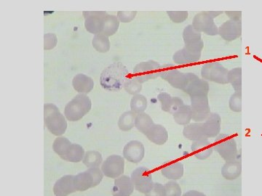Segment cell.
<instances>
[{
  "label": "cell",
  "instance_id": "cell-45",
  "mask_svg": "<svg viewBox=\"0 0 262 196\" xmlns=\"http://www.w3.org/2000/svg\"><path fill=\"white\" fill-rule=\"evenodd\" d=\"M145 196H166V190L165 185L158 182H155L152 188Z\"/></svg>",
  "mask_w": 262,
  "mask_h": 196
},
{
  "label": "cell",
  "instance_id": "cell-33",
  "mask_svg": "<svg viewBox=\"0 0 262 196\" xmlns=\"http://www.w3.org/2000/svg\"><path fill=\"white\" fill-rule=\"evenodd\" d=\"M72 144L67 137H58L53 142V150L62 159H63L68 154Z\"/></svg>",
  "mask_w": 262,
  "mask_h": 196
},
{
  "label": "cell",
  "instance_id": "cell-47",
  "mask_svg": "<svg viewBox=\"0 0 262 196\" xmlns=\"http://www.w3.org/2000/svg\"><path fill=\"white\" fill-rule=\"evenodd\" d=\"M225 13L229 20L233 21H241L242 18V11H225Z\"/></svg>",
  "mask_w": 262,
  "mask_h": 196
},
{
  "label": "cell",
  "instance_id": "cell-31",
  "mask_svg": "<svg viewBox=\"0 0 262 196\" xmlns=\"http://www.w3.org/2000/svg\"><path fill=\"white\" fill-rule=\"evenodd\" d=\"M120 22L117 18V15H107L104 19L103 32L107 37L115 35L120 28Z\"/></svg>",
  "mask_w": 262,
  "mask_h": 196
},
{
  "label": "cell",
  "instance_id": "cell-15",
  "mask_svg": "<svg viewBox=\"0 0 262 196\" xmlns=\"http://www.w3.org/2000/svg\"><path fill=\"white\" fill-rule=\"evenodd\" d=\"M219 35L227 42H233L242 35L241 21L227 20L219 27Z\"/></svg>",
  "mask_w": 262,
  "mask_h": 196
},
{
  "label": "cell",
  "instance_id": "cell-26",
  "mask_svg": "<svg viewBox=\"0 0 262 196\" xmlns=\"http://www.w3.org/2000/svg\"><path fill=\"white\" fill-rule=\"evenodd\" d=\"M184 168L182 162H176L162 168L161 174L169 180H180L184 175Z\"/></svg>",
  "mask_w": 262,
  "mask_h": 196
},
{
  "label": "cell",
  "instance_id": "cell-38",
  "mask_svg": "<svg viewBox=\"0 0 262 196\" xmlns=\"http://www.w3.org/2000/svg\"><path fill=\"white\" fill-rule=\"evenodd\" d=\"M123 88L125 92L131 95H136V94H140L141 89H142V84L139 83L134 77L127 79L124 82Z\"/></svg>",
  "mask_w": 262,
  "mask_h": 196
},
{
  "label": "cell",
  "instance_id": "cell-27",
  "mask_svg": "<svg viewBox=\"0 0 262 196\" xmlns=\"http://www.w3.org/2000/svg\"><path fill=\"white\" fill-rule=\"evenodd\" d=\"M174 121L179 125L187 126L191 123L192 120V108L190 105H185L182 106L177 113L173 115Z\"/></svg>",
  "mask_w": 262,
  "mask_h": 196
},
{
  "label": "cell",
  "instance_id": "cell-40",
  "mask_svg": "<svg viewBox=\"0 0 262 196\" xmlns=\"http://www.w3.org/2000/svg\"><path fill=\"white\" fill-rule=\"evenodd\" d=\"M158 100L161 104V108L165 112L170 113L173 104V97L167 92H160L158 95Z\"/></svg>",
  "mask_w": 262,
  "mask_h": 196
},
{
  "label": "cell",
  "instance_id": "cell-39",
  "mask_svg": "<svg viewBox=\"0 0 262 196\" xmlns=\"http://www.w3.org/2000/svg\"><path fill=\"white\" fill-rule=\"evenodd\" d=\"M229 107L231 111L235 113L242 111V93L234 92L231 95L229 100Z\"/></svg>",
  "mask_w": 262,
  "mask_h": 196
},
{
  "label": "cell",
  "instance_id": "cell-49",
  "mask_svg": "<svg viewBox=\"0 0 262 196\" xmlns=\"http://www.w3.org/2000/svg\"><path fill=\"white\" fill-rule=\"evenodd\" d=\"M206 13H208V14L212 18L214 19L215 18H217V17L220 16L221 15L223 14L224 12L217 11V10H215V11H213V10H211V11H206Z\"/></svg>",
  "mask_w": 262,
  "mask_h": 196
},
{
  "label": "cell",
  "instance_id": "cell-12",
  "mask_svg": "<svg viewBox=\"0 0 262 196\" xmlns=\"http://www.w3.org/2000/svg\"><path fill=\"white\" fill-rule=\"evenodd\" d=\"M101 170L108 178H120L125 171V159L119 155H112L103 161Z\"/></svg>",
  "mask_w": 262,
  "mask_h": 196
},
{
  "label": "cell",
  "instance_id": "cell-4",
  "mask_svg": "<svg viewBox=\"0 0 262 196\" xmlns=\"http://www.w3.org/2000/svg\"><path fill=\"white\" fill-rule=\"evenodd\" d=\"M92 102L87 94H79L66 105L64 116L68 121H80L91 111Z\"/></svg>",
  "mask_w": 262,
  "mask_h": 196
},
{
  "label": "cell",
  "instance_id": "cell-24",
  "mask_svg": "<svg viewBox=\"0 0 262 196\" xmlns=\"http://www.w3.org/2000/svg\"><path fill=\"white\" fill-rule=\"evenodd\" d=\"M74 184L77 191H85L94 187V178L91 173L87 169L83 173L75 175Z\"/></svg>",
  "mask_w": 262,
  "mask_h": 196
},
{
  "label": "cell",
  "instance_id": "cell-34",
  "mask_svg": "<svg viewBox=\"0 0 262 196\" xmlns=\"http://www.w3.org/2000/svg\"><path fill=\"white\" fill-rule=\"evenodd\" d=\"M228 83L232 85L235 92H241L242 91V68L241 67L232 68L229 70L227 76Z\"/></svg>",
  "mask_w": 262,
  "mask_h": 196
},
{
  "label": "cell",
  "instance_id": "cell-29",
  "mask_svg": "<svg viewBox=\"0 0 262 196\" xmlns=\"http://www.w3.org/2000/svg\"><path fill=\"white\" fill-rule=\"evenodd\" d=\"M93 47L100 53H106L110 51L111 44L110 39L103 33L94 35L92 39Z\"/></svg>",
  "mask_w": 262,
  "mask_h": 196
},
{
  "label": "cell",
  "instance_id": "cell-6",
  "mask_svg": "<svg viewBox=\"0 0 262 196\" xmlns=\"http://www.w3.org/2000/svg\"><path fill=\"white\" fill-rule=\"evenodd\" d=\"M163 65H160L158 62L151 61L141 62L134 67L133 70L134 77L141 84L155 80L160 77Z\"/></svg>",
  "mask_w": 262,
  "mask_h": 196
},
{
  "label": "cell",
  "instance_id": "cell-13",
  "mask_svg": "<svg viewBox=\"0 0 262 196\" xmlns=\"http://www.w3.org/2000/svg\"><path fill=\"white\" fill-rule=\"evenodd\" d=\"M84 28L88 32L96 34L102 33L104 19L108 13L106 11H83Z\"/></svg>",
  "mask_w": 262,
  "mask_h": 196
},
{
  "label": "cell",
  "instance_id": "cell-41",
  "mask_svg": "<svg viewBox=\"0 0 262 196\" xmlns=\"http://www.w3.org/2000/svg\"><path fill=\"white\" fill-rule=\"evenodd\" d=\"M164 185L166 190V196H182V187L175 180H169Z\"/></svg>",
  "mask_w": 262,
  "mask_h": 196
},
{
  "label": "cell",
  "instance_id": "cell-1",
  "mask_svg": "<svg viewBox=\"0 0 262 196\" xmlns=\"http://www.w3.org/2000/svg\"><path fill=\"white\" fill-rule=\"evenodd\" d=\"M127 74L126 67L120 62L112 63L101 72L100 85L108 92H118L123 87Z\"/></svg>",
  "mask_w": 262,
  "mask_h": 196
},
{
  "label": "cell",
  "instance_id": "cell-7",
  "mask_svg": "<svg viewBox=\"0 0 262 196\" xmlns=\"http://www.w3.org/2000/svg\"><path fill=\"white\" fill-rule=\"evenodd\" d=\"M204 48V42L185 45L182 49L176 52L173 56V61L177 65H186L199 61L201 58L202 51Z\"/></svg>",
  "mask_w": 262,
  "mask_h": 196
},
{
  "label": "cell",
  "instance_id": "cell-46",
  "mask_svg": "<svg viewBox=\"0 0 262 196\" xmlns=\"http://www.w3.org/2000/svg\"><path fill=\"white\" fill-rule=\"evenodd\" d=\"M88 170L92 175L93 178H94V187L98 186L103 178V173L102 170L100 169L98 167L96 168H89Z\"/></svg>",
  "mask_w": 262,
  "mask_h": 196
},
{
  "label": "cell",
  "instance_id": "cell-2",
  "mask_svg": "<svg viewBox=\"0 0 262 196\" xmlns=\"http://www.w3.org/2000/svg\"><path fill=\"white\" fill-rule=\"evenodd\" d=\"M170 67H173V65H163V70L160 71V77L173 88L180 89L185 92L189 85L199 79L195 74L184 73L178 69L170 68Z\"/></svg>",
  "mask_w": 262,
  "mask_h": 196
},
{
  "label": "cell",
  "instance_id": "cell-44",
  "mask_svg": "<svg viewBox=\"0 0 262 196\" xmlns=\"http://www.w3.org/2000/svg\"><path fill=\"white\" fill-rule=\"evenodd\" d=\"M137 15L136 11H118L117 17L121 23H130Z\"/></svg>",
  "mask_w": 262,
  "mask_h": 196
},
{
  "label": "cell",
  "instance_id": "cell-20",
  "mask_svg": "<svg viewBox=\"0 0 262 196\" xmlns=\"http://www.w3.org/2000/svg\"><path fill=\"white\" fill-rule=\"evenodd\" d=\"M191 151L196 159L204 161L211 157L214 150L211 142L206 140L193 142L191 145Z\"/></svg>",
  "mask_w": 262,
  "mask_h": 196
},
{
  "label": "cell",
  "instance_id": "cell-48",
  "mask_svg": "<svg viewBox=\"0 0 262 196\" xmlns=\"http://www.w3.org/2000/svg\"><path fill=\"white\" fill-rule=\"evenodd\" d=\"M182 196H206L203 192L198 191V190H189L183 194Z\"/></svg>",
  "mask_w": 262,
  "mask_h": 196
},
{
  "label": "cell",
  "instance_id": "cell-35",
  "mask_svg": "<svg viewBox=\"0 0 262 196\" xmlns=\"http://www.w3.org/2000/svg\"><path fill=\"white\" fill-rule=\"evenodd\" d=\"M85 155L84 150L79 144H72L68 154L63 160L69 161V162L79 163L83 160Z\"/></svg>",
  "mask_w": 262,
  "mask_h": 196
},
{
  "label": "cell",
  "instance_id": "cell-14",
  "mask_svg": "<svg viewBox=\"0 0 262 196\" xmlns=\"http://www.w3.org/2000/svg\"><path fill=\"white\" fill-rule=\"evenodd\" d=\"M145 156V148L140 141L131 140L123 149V157L129 162L139 163Z\"/></svg>",
  "mask_w": 262,
  "mask_h": 196
},
{
  "label": "cell",
  "instance_id": "cell-22",
  "mask_svg": "<svg viewBox=\"0 0 262 196\" xmlns=\"http://www.w3.org/2000/svg\"><path fill=\"white\" fill-rule=\"evenodd\" d=\"M146 137L155 145H163L168 140L169 135L165 127L155 124L146 134Z\"/></svg>",
  "mask_w": 262,
  "mask_h": 196
},
{
  "label": "cell",
  "instance_id": "cell-3",
  "mask_svg": "<svg viewBox=\"0 0 262 196\" xmlns=\"http://www.w3.org/2000/svg\"><path fill=\"white\" fill-rule=\"evenodd\" d=\"M44 121L49 132L53 135H63L67 130V121L56 105L46 103L44 105Z\"/></svg>",
  "mask_w": 262,
  "mask_h": 196
},
{
  "label": "cell",
  "instance_id": "cell-42",
  "mask_svg": "<svg viewBox=\"0 0 262 196\" xmlns=\"http://www.w3.org/2000/svg\"><path fill=\"white\" fill-rule=\"evenodd\" d=\"M166 13L170 20L175 23H184L189 16L187 11H167Z\"/></svg>",
  "mask_w": 262,
  "mask_h": 196
},
{
  "label": "cell",
  "instance_id": "cell-43",
  "mask_svg": "<svg viewBox=\"0 0 262 196\" xmlns=\"http://www.w3.org/2000/svg\"><path fill=\"white\" fill-rule=\"evenodd\" d=\"M58 44V37L53 33H48L44 35V50L51 51L56 47Z\"/></svg>",
  "mask_w": 262,
  "mask_h": 196
},
{
  "label": "cell",
  "instance_id": "cell-10",
  "mask_svg": "<svg viewBox=\"0 0 262 196\" xmlns=\"http://www.w3.org/2000/svg\"><path fill=\"white\" fill-rule=\"evenodd\" d=\"M130 178L135 190L141 193H148L154 185L151 173L147 168L143 166L136 168L131 174Z\"/></svg>",
  "mask_w": 262,
  "mask_h": 196
},
{
  "label": "cell",
  "instance_id": "cell-28",
  "mask_svg": "<svg viewBox=\"0 0 262 196\" xmlns=\"http://www.w3.org/2000/svg\"><path fill=\"white\" fill-rule=\"evenodd\" d=\"M154 125V121L147 113H142L136 115L135 127L144 135H146Z\"/></svg>",
  "mask_w": 262,
  "mask_h": 196
},
{
  "label": "cell",
  "instance_id": "cell-37",
  "mask_svg": "<svg viewBox=\"0 0 262 196\" xmlns=\"http://www.w3.org/2000/svg\"><path fill=\"white\" fill-rule=\"evenodd\" d=\"M102 162V155L101 154V153L96 151H87L84 155L83 160H82V163L89 168L98 167L101 166Z\"/></svg>",
  "mask_w": 262,
  "mask_h": 196
},
{
  "label": "cell",
  "instance_id": "cell-23",
  "mask_svg": "<svg viewBox=\"0 0 262 196\" xmlns=\"http://www.w3.org/2000/svg\"><path fill=\"white\" fill-rule=\"evenodd\" d=\"M242 173L241 161L236 159L227 161L222 168V175L227 180H234L239 178Z\"/></svg>",
  "mask_w": 262,
  "mask_h": 196
},
{
  "label": "cell",
  "instance_id": "cell-18",
  "mask_svg": "<svg viewBox=\"0 0 262 196\" xmlns=\"http://www.w3.org/2000/svg\"><path fill=\"white\" fill-rule=\"evenodd\" d=\"M183 135L187 140L192 141V142L208 140L203 127V122L202 123L194 122L184 127L183 130Z\"/></svg>",
  "mask_w": 262,
  "mask_h": 196
},
{
  "label": "cell",
  "instance_id": "cell-5",
  "mask_svg": "<svg viewBox=\"0 0 262 196\" xmlns=\"http://www.w3.org/2000/svg\"><path fill=\"white\" fill-rule=\"evenodd\" d=\"M213 150L216 151L226 162L237 158V145L235 139L226 134H220L215 137Z\"/></svg>",
  "mask_w": 262,
  "mask_h": 196
},
{
  "label": "cell",
  "instance_id": "cell-11",
  "mask_svg": "<svg viewBox=\"0 0 262 196\" xmlns=\"http://www.w3.org/2000/svg\"><path fill=\"white\" fill-rule=\"evenodd\" d=\"M192 27L200 33L208 36L219 35V27L206 11L201 12L194 15L192 20Z\"/></svg>",
  "mask_w": 262,
  "mask_h": 196
},
{
  "label": "cell",
  "instance_id": "cell-8",
  "mask_svg": "<svg viewBox=\"0 0 262 196\" xmlns=\"http://www.w3.org/2000/svg\"><path fill=\"white\" fill-rule=\"evenodd\" d=\"M229 70L219 63H208L203 65L201 68V77L207 82H214L220 84L228 83L227 76Z\"/></svg>",
  "mask_w": 262,
  "mask_h": 196
},
{
  "label": "cell",
  "instance_id": "cell-16",
  "mask_svg": "<svg viewBox=\"0 0 262 196\" xmlns=\"http://www.w3.org/2000/svg\"><path fill=\"white\" fill-rule=\"evenodd\" d=\"M74 175H65L58 179L54 186L53 192L56 196H68L70 194L77 191L74 184Z\"/></svg>",
  "mask_w": 262,
  "mask_h": 196
},
{
  "label": "cell",
  "instance_id": "cell-9",
  "mask_svg": "<svg viewBox=\"0 0 262 196\" xmlns=\"http://www.w3.org/2000/svg\"><path fill=\"white\" fill-rule=\"evenodd\" d=\"M190 100L192 121L198 123L204 122L211 113L208 95L193 96Z\"/></svg>",
  "mask_w": 262,
  "mask_h": 196
},
{
  "label": "cell",
  "instance_id": "cell-25",
  "mask_svg": "<svg viewBox=\"0 0 262 196\" xmlns=\"http://www.w3.org/2000/svg\"><path fill=\"white\" fill-rule=\"evenodd\" d=\"M210 91L209 83L203 79H198L189 85L186 93L189 94V97L198 95H208Z\"/></svg>",
  "mask_w": 262,
  "mask_h": 196
},
{
  "label": "cell",
  "instance_id": "cell-36",
  "mask_svg": "<svg viewBox=\"0 0 262 196\" xmlns=\"http://www.w3.org/2000/svg\"><path fill=\"white\" fill-rule=\"evenodd\" d=\"M130 111H134L136 114L145 113L148 106V101L145 96L138 94L133 96L130 101Z\"/></svg>",
  "mask_w": 262,
  "mask_h": 196
},
{
  "label": "cell",
  "instance_id": "cell-19",
  "mask_svg": "<svg viewBox=\"0 0 262 196\" xmlns=\"http://www.w3.org/2000/svg\"><path fill=\"white\" fill-rule=\"evenodd\" d=\"M203 125L208 139L215 138L217 136L220 135L222 118L218 113H211L206 121L203 122Z\"/></svg>",
  "mask_w": 262,
  "mask_h": 196
},
{
  "label": "cell",
  "instance_id": "cell-21",
  "mask_svg": "<svg viewBox=\"0 0 262 196\" xmlns=\"http://www.w3.org/2000/svg\"><path fill=\"white\" fill-rule=\"evenodd\" d=\"M72 86L76 92L82 94L90 93L94 88V81L89 76L78 74L72 80Z\"/></svg>",
  "mask_w": 262,
  "mask_h": 196
},
{
  "label": "cell",
  "instance_id": "cell-17",
  "mask_svg": "<svg viewBox=\"0 0 262 196\" xmlns=\"http://www.w3.org/2000/svg\"><path fill=\"white\" fill-rule=\"evenodd\" d=\"M134 183L130 177L122 175L115 179L113 188V196H130L134 191Z\"/></svg>",
  "mask_w": 262,
  "mask_h": 196
},
{
  "label": "cell",
  "instance_id": "cell-30",
  "mask_svg": "<svg viewBox=\"0 0 262 196\" xmlns=\"http://www.w3.org/2000/svg\"><path fill=\"white\" fill-rule=\"evenodd\" d=\"M136 113L134 111H128L122 113L118 120L119 128L123 132H128L135 127Z\"/></svg>",
  "mask_w": 262,
  "mask_h": 196
},
{
  "label": "cell",
  "instance_id": "cell-32",
  "mask_svg": "<svg viewBox=\"0 0 262 196\" xmlns=\"http://www.w3.org/2000/svg\"><path fill=\"white\" fill-rule=\"evenodd\" d=\"M183 39L185 45L196 44L203 41L202 34L191 25H188L183 31Z\"/></svg>",
  "mask_w": 262,
  "mask_h": 196
}]
</instances>
